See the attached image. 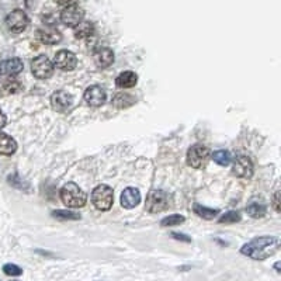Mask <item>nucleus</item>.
Wrapping results in <instances>:
<instances>
[{
  "label": "nucleus",
  "instance_id": "1",
  "mask_svg": "<svg viewBox=\"0 0 281 281\" xmlns=\"http://www.w3.org/2000/svg\"><path fill=\"white\" fill-rule=\"evenodd\" d=\"M280 248V239L277 236H260L245 243L241 248V253L253 260H266L273 256Z\"/></svg>",
  "mask_w": 281,
  "mask_h": 281
},
{
  "label": "nucleus",
  "instance_id": "2",
  "mask_svg": "<svg viewBox=\"0 0 281 281\" xmlns=\"http://www.w3.org/2000/svg\"><path fill=\"white\" fill-rule=\"evenodd\" d=\"M61 200H62V203L71 208H82L86 204L87 197H86L85 191L80 189L78 184L66 183L61 189Z\"/></svg>",
  "mask_w": 281,
  "mask_h": 281
},
{
  "label": "nucleus",
  "instance_id": "3",
  "mask_svg": "<svg viewBox=\"0 0 281 281\" xmlns=\"http://www.w3.org/2000/svg\"><path fill=\"white\" fill-rule=\"evenodd\" d=\"M92 201L94 207L100 211H108L111 208L113 201H114V193L111 187L100 184L92 193Z\"/></svg>",
  "mask_w": 281,
  "mask_h": 281
},
{
  "label": "nucleus",
  "instance_id": "4",
  "mask_svg": "<svg viewBox=\"0 0 281 281\" xmlns=\"http://www.w3.org/2000/svg\"><path fill=\"white\" fill-rule=\"evenodd\" d=\"M170 207V197L163 190H152L146 197V209L157 214Z\"/></svg>",
  "mask_w": 281,
  "mask_h": 281
},
{
  "label": "nucleus",
  "instance_id": "5",
  "mask_svg": "<svg viewBox=\"0 0 281 281\" xmlns=\"http://www.w3.org/2000/svg\"><path fill=\"white\" fill-rule=\"evenodd\" d=\"M209 149L201 144L193 145L187 152V163L194 169H203L209 159Z\"/></svg>",
  "mask_w": 281,
  "mask_h": 281
},
{
  "label": "nucleus",
  "instance_id": "6",
  "mask_svg": "<svg viewBox=\"0 0 281 281\" xmlns=\"http://www.w3.org/2000/svg\"><path fill=\"white\" fill-rule=\"evenodd\" d=\"M31 71L37 79H49L53 75V64L45 55H39L31 62Z\"/></svg>",
  "mask_w": 281,
  "mask_h": 281
},
{
  "label": "nucleus",
  "instance_id": "7",
  "mask_svg": "<svg viewBox=\"0 0 281 281\" xmlns=\"http://www.w3.org/2000/svg\"><path fill=\"white\" fill-rule=\"evenodd\" d=\"M7 28L14 34L23 33L28 26V17L23 10H13L12 13L6 17Z\"/></svg>",
  "mask_w": 281,
  "mask_h": 281
},
{
  "label": "nucleus",
  "instance_id": "8",
  "mask_svg": "<svg viewBox=\"0 0 281 281\" xmlns=\"http://www.w3.org/2000/svg\"><path fill=\"white\" fill-rule=\"evenodd\" d=\"M53 64L57 68H59L61 71H65V72H71L73 71L76 65H78V58L76 55L68 49H62L55 55V61Z\"/></svg>",
  "mask_w": 281,
  "mask_h": 281
},
{
  "label": "nucleus",
  "instance_id": "9",
  "mask_svg": "<svg viewBox=\"0 0 281 281\" xmlns=\"http://www.w3.org/2000/svg\"><path fill=\"white\" fill-rule=\"evenodd\" d=\"M83 17H85V12L78 6L65 7V10L61 13V20H62V23L69 27L78 26L80 21H83Z\"/></svg>",
  "mask_w": 281,
  "mask_h": 281
},
{
  "label": "nucleus",
  "instance_id": "10",
  "mask_svg": "<svg viewBox=\"0 0 281 281\" xmlns=\"http://www.w3.org/2000/svg\"><path fill=\"white\" fill-rule=\"evenodd\" d=\"M73 103V97L69 93L64 92V90H58L51 96V104L55 111L64 113L71 108Z\"/></svg>",
  "mask_w": 281,
  "mask_h": 281
},
{
  "label": "nucleus",
  "instance_id": "11",
  "mask_svg": "<svg viewBox=\"0 0 281 281\" xmlns=\"http://www.w3.org/2000/svg\"><path fill=\"white\" fill-rule=\"evenodd\" d=\"M86 103L92 107H100L105 103V92L100 86H90L85 92Z\"/></svg>",
  "mask_w": 281,
  "mask_h": 281
},
{
  "label": "nucleus",
  "instance_id": "12",
  "mask_svg": "<svg viewBox=\"0 0 281 281\" xmlns=\"http://www.w3.org/2000/svg\"><path fill=\"white\" fill-rule=\"evenodd\" d=\"M234 175L242 179L252 177L253 176V162L248 156H239L234 163Z\"/></svg>",
  "mask_w": 281,
  "mask_h": 281
},
{
  "label": "nucleus",
  "instance_id": "13",
  "mask_svg": "<svg viewBox=\"0 0 281 281\" xmlns=\"http://www.w3.org/2000/svg\"><path fill=\"white\" fill-rule=\"evenodd\" d=\"M94 62L101 69L113 65V62H114V52H113L111 48H108V46L97 48L96 52H94Z\"/></svg>",
  "mask_w": 281,
  "mask_h": 281
},
{
  "label": "nucleus",
  "instance_id": "14",
  "mask_svg": "<svg viewBox=\"0 0 281 281\" xmlns=\"http://www.w3.org/2000/svg\"><path fill=\"white\" fill-rule=\"evenodd\" d=\"M141 203V194L139 190L134 189V187H128L123 191L121 194V205L127 209H131L137 207L138 204Z\"/></svg>",
  "mask_w": 281,
  "mask_h": 281
},
{
  "label": "nucleus",
  "instance_id": "15",
  "mask_svg": "<svg viewBox=\"0 0 281 281\" xmlns=\"http://www.w3.org/2000/svg\"><path fill=\"white\" fill-rule=\"evenodd\" d=\"M38 37L41 42H44L46 45H55L62 39L61 33L53 27H44V28L38 30Z\"/></svg>",
  "mask_w": 281,
  "mask_h": 281
},
{
  "label": "nucleus",
  "instance_id": "16",
  "mask_svg": "<svg viewBox=\"0 0 281 281\" xmlns=\"http://www.w3.org/2000/svg\"><path fill=\"white\" fill-rule=\"evenodd\" d=\"M23 61L19 58H10V59H6L5 62H2V65H0V71L7 75V76H16V75H19L21 71H23Z\"/></svg>",
  "mask_w": 281,
  "mask_h": 281
},
{
  "label": "nucleus",
  "instance_id": "17",
  "mask_svg": "<svg viewBox=\"0 0 281 281\" xmlns=\"http://www.w3.org/2000/svg\"><path fill=\"white\" fill-rule=\"evenodd\" d=\"M138 83V75L135 72L131 71H127V72L120 73L116 79V85L120 89H131Z\"/></svg>",
  "mask_w": 281,
  "mask_h": 281
},
{
  "label": "nucleus",
  "instance_id": "18",
  "mask_svg": "<svg viewBox=\"0 0 281 281\" xmlns=\"http://www.w3.org/2000/svg\"><path fill=\"white\" fill-rule=\"evenodd\" d=\"M17 150V142L7 134H0V155L10 156Z\"/></svg>",
  "mask_w": 281,
  "mask_h": 281
},
{
  "label": "nucleus",
  "instance_id": "19",
  "mask_svg": "<svg viewBox=\"0 0 281 281\" xmlns=\"http://www.w3.org/2000/svg\"><path fill=\"white\" fill-rule=\"evenodd\" d=\"M94 34V26L90 21H80L78 26L75 27V37L79 39L89 38Z\"/></svg>",
  "mask_w": 281,
  "mask_h": 281
},
{
  "label": "nucleus",
  "instance_id": "20",
  "mask_svg": "<svg viewBox=\"0 0 281 281\" xmlns=\"http://www.w3.org/2000/svg\"><path fill=\"white\" fill-rule=\"evenodd\" d=\"M137 98L134 97L130 93H118L113 98V104L116 105L117 108H127L131 107L132 104H135Z\"/></svg>",
  "mask_w": 281,
  "mask_h": 281
},
{
  "label": "nucleus",
  "instance_id": "21",
  "mask_svg": "<svg viewBox=\"0 0 281 281\" xmlns=\"http://www.w3.org/2000/svg\"><path fill=\"white\" fill-rule=\"evenodd\" d=\"M52 216L57 219H62V221H78V219H80V214L73 212V211H68V209H55V211H52Z\"/></svg>",
  "mask_w": 281,
  "mask_h": 281
},
{
  "label": "nucleus",
  "instance_id": "22",
  "mask_svg": "<svg viewBox=\"0 0 281 281\" xmlns=\"http://www.w3.org/2000/svg\"><path fill=\"white\" fill-rule=\"evenodd\" d=\"M194 212H196L197 215L201 216L204 219H212L214 216H216L219 214V211L218 209H212V208H207V207H203V205H200V204H194Z\"/></svg>",
  "mask_w": 281,
  "mask_h": 281
},
{
  "label": "nucleus",
  "instance_id": "23",
  "mask_svg": "<svg viewBox=\"0 0 281 281\" xmlns=\"http://www.w3.org/2000/svg\"><path fill=\"white\" fill-rule=\"evenodd\" d=\"M248 214L252 218H263V216L266 215V205H263V204H259V203H252L249 205L248 208Z\"/></svg>",
  "mask_w": 281,
  "mask_h": 281
},
{
  "label": "nucleus",
  "instance_id": "24",
  "mask_svg": "<svg viewBox=\"0 0 281 281\" xmlns=\"http://www.w3.org/2000/svg\"><path fill=\"white\" fill-rule=\"evenodd\" d=\"M212 159L214 162L221 166H228L231 163V153L228 150H215L212 153Z\"/></svg>",
  "mask_w": 281,
  "mask_h": 281
},
{
  "label": "nucleus",
  "instance_id": "25",
  "mask_svg": "<svg viewBox=\"0 0 281 281\" xmlns=\"http://www.w3.org/2000/svg\"><path fill=\"white\" fill-rule=\"evenodd\" d=\"M3 90L9 94H16V93H19L20 90H23V86L20 83L19 80H16V79H9L5 82V85H3Z\"/></svg>",
  "mask_w": 281,
  "mask_h": 281
},
{
  "label": "nucleus",
  "instance_id": "26",
  "mask_svg": "<svg viewBox=\"0 0 281 281\" xmlns=\"http://www.w3.org/2000/svg\"><path fill=\"white\" fill-rule=\"evenodd\" d=\"M184 218L183 215H179V214H173V215H169L163 218L162 221H160V225L162 227H176V225H180V223L184 222Z\"/></svg>",
  "mask_w": 281,
  "mask_h": 281
},
{
  "label": "nucleus",
  "instance_id": "27",
  "mask_svg": "<svg viewBox=\"0 0 281 281\" xmlns=\"http://www.w3.org/2000/svg\"><path fill=\"white\" fill-rule=\"evenodd\" d=\"M241 221V214L238 212V211H228V212H225L219 219H218V222L219 223H235V222H239Z\"/></svg>",
  "mask_w": 281,
  "mask_h": 281
},
{
  "label": "nucleus",
  "instance_id": "28",
  "mask_svg": "<svg viewBox=\"0 0 281 281\" xmlns=\"http://www.w3.org/2000/svg\"><path fill=\"white\" fill-rule=\"evenodd\" d=\"M7 180H9L10 186H13V187H16V189L23 190V191H28V189H30V187H28V183L23 182L17 173H14V175H12V176L7 177Z\"/></svg>",
  "mask_w": 281,
  "mask_h": 281
},
{
  "label": "nucleus",
  "instance_id": "29",
  "mask_svg": "<svg viewBox=\"0 0 281 281\" xmlns=\"http://www.w3.org/2000/svg\"><path fill=\"white\" fill-rule=\"evenodd\" d=\"M3 273L7 275H12V277H16V275L23 274V270H21L17 264L9 263V264H5V266H3Z\"/></svg>",
  "mask_w": 281,
  "mask_h": 281
},
{
  "label": "nucleus",
  "instance_id": "30",
  "mask_svg": "<svg viewBox=\"0 0 281 281\" xmlns=\"http://www.w3.org/2000/svg\"><path fill=\"white\" fill-rule=\"evenodd\" d=\"M172 236H173L175 239H177V241H182V242H187V243L191 242V238H190L189 235H184V234L173 232V234H172Z\"/></svg>",
  "mask_w": 281,
  "mask_h": 281
},
{
  "label": "nucleus",
  "instance_id": "31",
  "mask_svg": "<svg viewBox=\"0 0 281 281\" xmlns=\"http://www.w3.org/2000/svg\"><path fill=\"white\" fill-rule=\"evenodd\" d=\"M58 3L59 6L62 7H71V6H76L79 0H55Z\"/></svg>",
  "mask_w": 281,
  "mask_h": 281
},
{
  "label": "nucleus",
  "instance_id": "32",
  "mask_svg": "<svg viewBox=\"0 0 281 281\" xmlns=\"http://www.w3.org/2000/svg\"><path fill=\"white\" fill-rule=\"evenodd\" d=\"M278 197H280V191H275L274 197H273V205H274V209L277 212H280V200H278Z\"/></svg>",
  "mask_w": 281,
  "mask_h": 281
},
{
  "label": "nucleus",
  "instance_id": "33",
  "mask_svg": "<svg viewBox=\"0 0 281 281\" xmlns=\"http://www.w3.org/2000/svg\"><path fill=\"white\" fill-rule=\"evenodd\" d=\"M6 123H7V118H6V116L3 114V111L0 110V130L6 125Z\"/></svg>",
  "mask_w": 281,
  "mask_h": 281
},
{
  "label": "nucleus",
  "instance_id": "34",
  "mask_svg": "<svg viewBox=\"0 0 281 281\" xmlns=\"http://www.w3.org/2000/svg\"><path fill=\"white\" fill-rule=\"evenodd\" d=\"M275 270H277V271H280V263H275Z\"/></svg>",
  "mask_w": 281,
  "mask_h": 281
}]
</instances>
